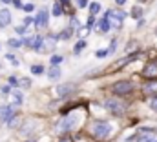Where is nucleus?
Returning a JSON list of instances; mask_svg holds the SVG:
<instances>
[{"instance_id": "f257e3e1", "label": "nucleus", "mask_w": 157, "mask_h": 142, "mask_svg": "<svg viewBox=\"0 0 157 142\" xmlns=\"http://www.w3.org/2000/svg\"><path fill=\"white\" fill-rule=\"evenodd\" d=\"M110 133H112V126L106 120H97L93 124V135L97 139H106V137H110Z\"/></svg>"}, {"instance_id": "f03ea898", "label": "nucleus", "mask_w": 157, "mask_h": 142, "mask_svg": "<svg viewBox=\"0 0 157 142\" xmlns=\"http://www.w3.org/2000/svg\"><path fill=\"white\" fill-rule=\"evenodd\" d=\"M104 17H106L108 20H112V24H113L115 28H121V26H122V20L126 18V13L121 11V9H108Z\"/></svg>"}, {"instance_id": "7ed1b4c3", "label": "nucleus", "mask_w": 157, "mask_h": 142, "mask_svg": "<svg viewBox=\"0 0 157 142\" xmlns=\"http://www.w3.org/2000/svg\"><path fill=\"white\" fill-rule=\"evenodd\" d=\"M112 91H113L115 95H130V93L133 91V84L128 82V80H121V82H115V84L112 86Z\"/></svg>"}, {"instance_id": "20e7f679", "label": "nucleus", "mask_w": 157, "mask_h": 142, "mask_svg": "<svg viewBox=\"0 0 157 142\" xmlns=\"http://www.w3.org/2000/svg\"><path fill=\"white\" fill-rule=\"evenodd\" d=\"M51 49H55V38H42V36H39V42L35 46V51L37 53H48Z\"/></svg>"}, {"instance_id": "39448f33", "label": "nucleus", "mask_w": 157, "mask_h": 142, "mask_svg": "<svg viewBox=\"0 0 157 142\" xmlns=\"http://www.w3.org/2000/svg\"><path fill=\"white\" fill-rule=\"evenodd\" d=\"M143 77H146V78H150V80H154V77H157V60H152V62H148V64L144 66Z\"/></svg>"}, {"instance_id": "423d86ee", "label": "nucleus", "mask_w": 157, "mask_h": 142, "mask_svg": "<svg viewBox=\"0 0 157 142\" xmlns=\"http://www.w3.org/2000/svg\"><path fill=\"white\" fill-rule=\"evenodd\" d=\"M106 109L112 111L113 115H121V113L124 111V106H122L121 102H117V100H113V99H108V100H106Z\"/></svg>"}, {"instance_id": "0eeeda50", "label": "nucleus", "mask_w": 157, "mask_h": 142, "mask_svg": "<svg viewBox=\"0 0 157 142\" xmlns=\"http://www.w3.org/2000/svg\"><path fill=\"white\" fill-rule=\"evenodd\" d=\"M75 91V84H62L57 88V95L59 97H70Z\"/></svg>"}, {"instance_id": "6e6552de", "label": "nucleus", "mask_w": 157, "mask_h": 142, "mask_svg": "<svg viewBox=\"0 0 157 142\" xmlns=\"http://www.w3.org/2000/svg\"><path fill=\"white\" fill-rule=\"evenodd\" d=\"M143 91H144V95H157V80H148V82H144V86H143Z\"/></svg>"}, {"instance_id": "1a4fd4ad", "label": "nucleus", "mask_w": 157, "mask_h": 142, "mask_svg": "<svg viewBox=\"0 0 157 142\" xmlns=\"http://www.w3.org/2000/svg\"><path fill=\"white\" fill-rule=\"evenodd\" d=\"M48 18H49L48 11H46V9H42L39 15H37V18H35V26H37V28H44V26L48 24Z\"/></svg>"}, {"instance_id": "9d476101", "label": "nucleus", "mask_w": 157, "mask_h": 142, "mask_svg": "<svg viewBox=\"0 0 157 142\" xmlns=\"http://www.w3.org/2000/svg\"><path fill=\"white\" fill-rule=\"evenodd\" d=\"M11 24V13L7 9H0V28H7Z\"/></svg>"}, {"instance_id": "9b49d317", "label": "nucleus", "mask_w": 157, "mask_h": 142, "mask_svg": "<svg viewBox=\"0 0 157 142\" xmlns=\"http://www.w3.org/2000/svg\"><path fill=\"white\" fill-rule=\"evenodd\" d=\"M22 100H24V97H22L20 91H13V93H11V104H13V106H20Z\"/></svg>"}, {"instance_id": "f8f14e48", "label": "nucleus", "mask_w": 157, "mask_h": 142, "mask_svg": "<svg viewBox=\"0 0 157 142\" xmlns=\"http://www.w3.org/2000/svg\"><path fill=\"white\" fill-rule=\"evenodd\" d=\"M48 77H49V80H57V78L60 77V68H59V66H51V68L48 69Z\"/></svg>"}, {"instance_id": "ddd939ff", "label": "nucleus", "mask_w": 157, "mask_h": 142, "mask_svg": "<svg viewBox=\"0 0 157 142\" xmlns=\"http://www.w3.org/2000/svg\"><path fill=\"white\" fill-rule=\"evenodd\" d=\"M71 128V118H64V120H60V124H59V129L60 131H68Z\"/></svg>"}, {"instance_id": "4468645a", "label": "nucleus", "mask_w": 157, "mask_h": 142, "mask_svg": "<svg viewBox=\"0 0 157 142\" xmlns=\"http://www.w3.org/2000/svg\"><path fill=\"white\" fill-rule=\"evenodd\" d=\"M110 28H112V22H110V20L106 18V17H104V18L101 20V31H102V33H106V31H108Z\"/></svg>"}, {"instance_id": "2eb2a0df", "label": "nucleus", "mask_w": 157, "mask_h": 142, "mask_svg": "<svg viewBox=\"0 0 157 142\" xmlns=\"http://www.w3.org/2000/svg\"><path fill=\"white\" fill-rule=\"evenodd\" d=\"M99 11H101V4H99V2H93V4H90V13H91V17H95Z\"/></svg>"}, {"instance_id": "dca6fc26", "label": "nucleus", "mask_w": 157, "mask_h": 142, "mask_svg": "<svg viewBox=\"0 0 157 142\" xmlns=\"http://www.w3.org/2000/svg\"><path fill=\"white\" fill-rule=\"evenodd\" d=\"M22 44H24V40H17V38H11V40H7V46H9V47H15V49H18Z\"/></svg>"}, {"instance_id": "f3484780", "label": "nucleus", "mask_w": 157, "mask_h": 142, "mask_svg": "<svg viewBox=\"0 0 157 142\" xmlns=\"http://www.w3.org/2000/svg\"><path fill=\"white\" fill-rule=\"evenodd\" d=\"M84 47H86V42H84V40H80V42H77V44H75V49H73V53H75V55L82 53V49H84Z\"/></svg>"}, {"instance_id": "a211bd4d", "label": "nucleus", "mask_w": 157, "mask_h": 142, "mask_svg": "<svg viewBox=\"0 0 157 142\" xmlns=\"http://www.w3.org/2000/svg\"><path fill=\"white\" fill-rule=\"evenodd\" d=\"M132 17H133V18H135V20H137V18H141V17H143V9H141V7H137V6H135V7H133V9H132Z\"/></svg>"}, {"instance_id": "6ab92c4d", "label": "nucleus", "mask_w": 157, "mask_h": 142, "mask_svg": "<svg viewBox=\"0 0 157 142\" xmlns=\"http://www.w3.org/2000/svg\"><path fill=\"white\" fill-rule=\"evenodd\" d=\"M53 15H55V17H60V15H62V7H60V2H57V4L53 6Z\"/></svg>"}, {"instance_id": "aec40b11", "label": "nucleus", "mask_w": 157, "mask_h": 142, "mask_svg": "<svg viewBox=\"0 0 157 142\" xmlns=\"http://www.w3.org/2000/svg\"><path fill=\"white\" fill-rule=\"evenodd\" d=\"M137 142H154L152 135H137Z\"/></svg>"}, {"instance_id": "412c9836", "label": "nucleus", "mask_w": 157, "mask_h": 142, "mask_svg": "<svg viewBox=\"0 0 157 142\" xmlns=\"http://www.w3.org/2000/svg\"><path fill=\"white\" fill-rule=\"evenodd\" d=\"M51 66H59L60 62H62V57H59V55H55V57H51Z\"/></svg>"}, {"instance_id": "4be33fe9", "label": "nucleus", "mask_w": 157, "mask_h": 142, "mask_svg": "<svg viewBox=\"0 0 157 142\" xmlns=\"http://www.w3.org/2000/svg\"><path fill=\"white\" fill-rule=\"evenodd\" d=\"M70 36H71V29H64V31L59 35V38H62V40H68Z\"/></svg>"}, {"instance_id": "5701e85b", "label": "nucleus", "mask_w": 157, "mask_h": 142, "mask_svg": "<svg viewBox=\"0 0 157 142\" xmlns=\"http://www.w3.org/2000/svg\"><path fill=\"white\" fill-rule=\"evenodd\" d=\"M31 73L33 75H40V73H44V68L42 66H31Z\"/></svg>"}, {"instance_id": "b1692460", "label": "nucleus", "mask_w": 157, "mask_h": 142, "mask_svg": "<svg viewBox=\"0 0 157 142\" xmlns=\"http://www.w3.org/2000/svg\"><path fill=\"white\" fill-rule=\"evenodd\" d=\"M13 91H11V86H2V95L6 97V95H11Z\"/></svg>"}, {"instance_id": "393cba45", "label": "nucleus", "mask_w": 157, "mask_h": 142, "mask_svg": "<svg viewBox=\"0 0 157 142\" xmlns=\"http://www.w3.org/2000/svg\"><path fill=\"white\" fill-rule=\"evenodd\" d=\"M15 33H18V35H24V33H26V26H24V24H22V26H17Z\"/></svg>"}, {"instance_id": "a878e982", "label": "nucleus", "mask_w": 157, "mask_h": 142, "mask_svg": "<svg viewBox=\"0 0 157 142\" xmlns=\"http://www.w3.org/2000/svg\"><path fill=\"white\" fill-rule=\"evenodd\" d=\"M29 84H31V82H29L28 78H22V80L18 82V86H22V88H29Z\"/></svg>"}, {"instance_id": "bb28decb", "label": "nucleus", "mask_w": 157, "mask_h": 142, "mask_svg": "<svg viewBox=\"0 0 157 142\" xmlns=\"http://www.w3.org/2000/svg\"><path fill=\"white\" fill-rule=\"evenodd\" d=\"M150 107H152L154 111H157V97H154V99L150 100Z\"/></svg>"}, {"instance_id": "cd10ccee", "label": "nucleus", "mask_w": 157, "mask_h": 142, "mask_svg": "<svg viewBox=\"0 0 157 142\" xmlns=\"http://www.w3.org/2000/svg\"><path fill=\"white\" fill-rule=\"evenodd\" d=\"M33 9H35V6H33V4H26V6H24V11H28V13H31Z\"/></svg>"}, {"instance_id": "c85d7f7f", "label": "nucleus", "mask_w": 157, "mask_h": 142, "mask_svg": "<svg viewBox=\"0 0 157 142\" xmlns=\"http://www.w3.org/2000/svg\"><path fill=\"white\" fill-rule=\"evenodd\" d=\"M106 55H110V53H108V49H102V51H97V57H99V58H102V57H106Z\"/></svg>"}, {"instance_id": "c756f323", "label": "nucleus", "mask_w": 157, "mask_h": 142, "mask_svg": "<svg viewBox=\"0 0 157 142\" xmlns=\"http://www.w3.org/2000/svg\"><path fill=\"white\" fill-rule=\"evenodd\" d=\"M115 44H117V42H115V40H112V44H110V49H108V53H110V55L115 51Z\"/></svg>"}, {"instance_id": "7c9ffc66", "label": "nucleus", "mask_w": 157, "mask_h": 142, "mask_svg": "<svg viewBox=\"0 0 157 142\" xmlns=\"http://www.w3.org/2000/svg\"><path fill=\"white\" fill-rule=\"evenodd\" d=\"M59 142H73V139L71 137H68V135H64V137H60V140Z\"/></svg>"}, {"instance_id": "2f4dec72", "label": "nucleus", "mask_w": 157, "mask_h": 142, "mask_svg": "<svg viewBox=\"0 0 157 142\" xmlns=\"http://www.w3.org/2000/svg\"><path fill=\"white\" fill-rule=\"evenodd\" d=\"M77 6H78V7H86V6H88V2H86V0H77Z\"/></svg>"}, {"instance_id": "473e14b6", "label": "nucleus", "mask_w": 157, "mask_h": 142, "mask_svg": "<svg viewBox=\"0 0 157 142\" xmlns=\"http://www.w3.org/2000/svg\"><path fill=\"white\" fill-rule=\"evenodd\" d=\"M31 22H33V18H31V17H26V18H24V26H29Z\"/></svg>"}, {"instance_id": "72a5a7b5", "label": "nucleus", "mask_w": 157, "mask_h": 142, "mask_svg": "<svg viewBox=\"0 0 157 142\" xmlns=\"http://www.w3.org/2000/svg\"><path fill=\"white\" fill-rule=\"evenodd\" d=\"M17 84H18V80H17L15 77H11V78H9V86H17Z\"/></svg>"}, {"instance_id": "f704fd0d", "label": "nucleus", "mask_w": 157, "mask_h": 142, "mask_svg": "<svg viewBox=\"0 0 157 142\" xmlns=\"http://www.w3.org/2000/svg\"><path fill=\"white\" fill-rule=\"evenodd\" d=\"M13 6H15V7H18V9H20V7H24L20 0H13Z\"/></svg>"}, {"instance_id": "c9c22d12", "label": "nucleus", "mask_w": 157, "mask_h": 142, "mask_svg": "<svg viewBox=\"0 0 157 142\" xmlns=\"http://www.w3.org/2000/svg\"><path fill=\"white\" fill-rule=\"evenodd\" d=\"M95 24V17H90V20H88V28H91Z\"/></svg>"}, {"instance_id": "e433bc0d", "label": "nucleus", "mask_w": 157, "mask_h": 142, "mask_svg": "<svg viewBox=\"0 0 157 142\" xmlns=\"http://www.w3.org/2000/svg\"><path fill=\"white\" fill-rule=\"evenodd\" d=\"M124 2H126V0H115V4H119V6H122Z\"/></svg>"}, {"instance_id": "4c0bfd02", "label": "nucleus", "mask_w": 157, "mask_h": 142, "mask_svg": "<svg viewBox=\"0 0 157 142\" xmlns=\"http://www.w3.org/2000/svg\"><path fill=\"white\" fill-rule=\"evenodd\" d=\"M2 2H6V4H7V2H13V0H2Z\"/></svg>"}, {"instance_id": "58836bf2", "label": "nucleus", "mask_w": 157, "mask_h": 142, "mask_svg": "<svg viewBox=\"0 0 157 142\" xmlns=\"http://www.w3.org/2000/svg\"><path fill=\"white\" fill-rule=\"evenodd\" d=\"M29 142H35V140H29Z\"/></svg>"}, {"instance_id": "ea45409f", "label": "nucleus", "mask_w": 157, "mask_h": 142, "mask_svg": "<svg viewBox=\"0 0 157 142\" xmlns=\"http://www.w3.org/2000/svg\"><path fill=\"white\" fill-rule=\"evenodd\" d=\"M155 33H157V29H155Z\"/></svg>"}]
</instances>
